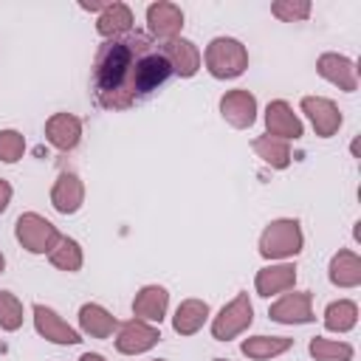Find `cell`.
Returning a JSON list of instances; mask_svg holds the SVG:
<instances>
[{
  "label": "cell",
  "instance_id": "4fadbf2b",
  "mask_svg": "<svg viewBox=\"0 0 361 361\" xmlns=\"http://www.w3.org/2000/svg\"><path fill=\"white\" fill-rule=\"evenodd\" d=\"M161 51H164V56H166L172 73L180 76V79H192V76L200 71V65H203V54H200V48H197L192 39H186V37L161 42Z\"/></svg>",
  "mask_w": 361,
  "mask_h": 361
},
{
  "label": "cell",
  "instance_id": "8992f818",
  "mask_svg": "<svg viewBox=\"0 0 361 361\" xmlns=\"http://www.w3.org/2000/svg\"><path fill=\"white\" fill-rule=\"evenodd\" d=\"M147 31L155 42L178 39L183 31V8L169 0H155L147 6Z\"/></svg>",
  "mask_w": 361,
  "mask_h": 361
},
{
  "label": "cell",
  "instance_id": "52a82bcc",
  "mask_svg": "<svg viewBox=\"0 0 361 361\" xmlns=\"http://www.w3.org/2000/svg\"><path fill=\"white\" fill-rule=\"evenodd\" d=\"M161 341V330L158 324H149V322H141V319H127L118 324L116 330V350L121 355H141L147 350H152L155 344Z\"/></svg>",
  "mask_w": 361,
  "mask_h": 361
},
{
  "label": "cell",
  "instance_id": "9a60e30c",
  "mask_svg": "<svg viewBox=\"0 0 361 361\" xmlns=\"http://www.w3.org/2000/svg\"><path fill=\"white\" fill-rule=\"evenodd\" d=\"M45 138L59 152L76 149L79 141H82V118L73 116V113H54L45 121Z\"/></svg>",
  "mask_w": 361,
  "mask_h": 361
},
{
  "label": "cell",
  "instance_id": "7a4b0ae2",
  "mask_svg": "<svg viewBox=\"0 0 361 361\" xmlns=\"http://www.w3.org/2000/svg\"><path fill=\"white\" fill-rule=\"evenodd\" d=\"M302 248H305V234L299 220L293 217H276L259 234V257L271 262H288L299 257Z\"/></svg>",
  "mask_w": 361,
  "mask_h": 361
},
{
  "label": "cell",
  "instance_id": "3957f363",
  "mask_svg": "<svg viewBox=\"0 0 361 361\" xmlns=\"http://www.w3.org/2000/svg\"><path fill=\"white\" fill-rule=\"evenodd\" d=\"M203 62H206V71L214 79H237L248 68V51L234 37H214L206 45Z\"/></svg>",
  "mask_w": 361,
  "mask_h": 361
},
{
  "label": "cell",
  "instance_id": "83f0119b",
  "mask_svg": "<svg viewBox=\"0 0 361 361\" xmlns=\"http://www.w3.org/2000/svg\"><path fill=\"white\" fill-rule=\"evenodd\" d=\"M23 302L11 290H0V330L14 333L23 327Z\"/></svg>",
  "mask_w": 361,
  "mask_h": 361
},
{
  "label": "cell",
  "instance_id": "e0dca14e",
  "mask_svg": "<svg viewBox=\"0 0 361 361\" xmlns=\"http://www.w3.org/2000/svg\"><path fill=\"white\" fill-rule=\"evenodd\" d=\"M293 285H296L293 262H271V265L259 268L254 276V288L265 299H271L276 293H288V290H293Z\"/></svg>",
  "mask_w": 361,
  "mask_h": 361
},
{
  "label": "cell",
  "instance_id": "5b68a950",
  "mask_svg": "<svg viewBox=\"0 0 361 361\" xmlns=\"http://www.w3.org/2000/svg\"><path fill=\"white\" fill-rule=\"evenodd\" d=\"M254 322V305L248 293H237L231 302L220 307V313L212 319V338L217 341H231L240 333H245Z\"/></svg>",
  "mask_w": 361,
  "mask_h": 361
},
{
  "label": "cell",
  "instance_id": "6da1fadb",
  "mask_svg": "<svg viewBox=\"0 0 361 361\" xmlns=\"http://www.w3.org/2000/svg\"><path fill=\"white\" fill-rule=\"evenodd\" d=\"M172 68L161 45L141 31L104 39L93 59V93L104 110H127L155 93Z\"/></svg>",
  "mask_w": 361,
  "mask_h": 361
},
{
  "label": "cell",
  "instance_id": "44dd1931",
  "mask_svg": "<svg viewBox=\"0 0 361 361\" xmlns=\"http://www.w3.org/2000/svg\"><path fill=\"white\" fill-rule=\"evenodd\" d=\"M327 279L336 288H358L361 285V257L355 251H350V248H338L330 257Z\"/></svg>",
  "mask_w": 361,
  "mask_h": 361
},
{
  "label": "cell",
  "instance_id": "484cf974",
  "mask_svg": "<svg viewBox=\"0 0 361 361\" xmlns=\"http://www.w3.org/2000/svg\"><path fill=\"white\" fill-rule=\"evenodd\" d=\"M48 259L56 271H65V274H76L85 262V254H82V245L73 240V237H59V243L48 251Z\"/></svg>",
  "mask_w": 361,
  "mask_h": 361
},
{
  "label": "cell",
  "instance_id": "1f68e13d",
  "mask_svg": "<svg viewBox=\"0 0 361 361\" xmlns=\"http://www.w3.org/2000/svg\"><path fill=\"white\" fill-rule=\"evenodd\" d=\"M104 6H107V3H85V0L79 3V8H85V11H96V14H99Z\"/></svg>",
  "mask_w": 361,
  "mask_h": 361
},
{
  "label": "cell",
  "instance_id": "836d02e7",
  "mask_svg": "<svg viewBox=\"0 0 361 361\" xmlns=\"http://www.w3.org/2000/svg\"><path fill=\"white\" fill-rule=\"evenodd\" d=\"M6 271V257H3V251H0V274Z\"/></svg>",
  "mask_w": 361,
  "mask_h": 361
},
{
  "label": "cell",
  "instance_id": "ffe728a7",
  "mask_svg": "<svg viewBox=\"0 0 361 361\" xmlns=\"http://www.w3.org/2000/svg\"><path fill=\"white\" fill-rule=\"evenodd\" d=\"M96 31H99V37H104V39L130 34V31H133V8H130L127 3H121V0L107 3V6L99 11V17H96Z\"/></svg>",
  "mask_w": 361,
  "mask_h": 361
},
{
  "label": "cell",
  "instance_id": "8fae6325",
  "mask_svg": "<svg viewBox=\"0 0 361 361\" xmlns=\"http://www.w3.org/2000/svg\"><path fill=\"white\" fill-rule=\"evenodd\" d=\"M299 107H302V113L310 118V124H313V130H316L319 138L336 135L338 127H341V121H344L338 104H336L333 99H327V96H302Z\"/></svg>",
  "mask_w": 361,
  "mask_h": 361
},
{
  "label": "cell",
  "instance_id": "4dcf8cb0",
  "mask_svg": "<svg viewBox=\"0 0 361 361\" xmlns=\"http://www.w3.org/2000/svg\"><path fill=\"white\" fill-rule=\"evenodd\" d=\"M11 195H14L11 183H8L6 178H0V214L8 209V203H11Z\"/></svg>",
  "mask_w": 361,
  "mask_h": 361
},
{
  "label": "cell",
  "instance_id": "7402d4cb",
  "mask_svg": "<svg viewBox=\"0 0 361 361\" xmlns=\"http://www.w3.org/2000/svg\"><path fill=\"white\" fill-rule=\"evenodd\" d=\"M209 302L203 299H183L178 307H175V316H172V330L178 336H195L206 322H209Z\"/></svg>",
  "mask_w": 361,
  "mask_h": 361
},
{
  "label": "cell",
  "instance_id": "30bf717a",
  "mask_svg": "<svg viewBox=\"0 0 361 361\" xmlns=\"http://www.w3.org/2000/svg\"><path fill=\"white\" fill-rule=\"evenodd\" d=\"M220 116L234 130H248L257 121V96L245 87L226 90L220 96Z\"/></svg>",
  "mask_w": 361,
  "mask_h": 361
},
{
  "label": "cell",
  "instance_id": "603a6c76",
  "mask_svg": "<svg viewBox=\"0 0 361 361\" xmlns=\"http://www.w3.org/2000/svg\"><path fill=\"white\" fill-rule=\"evenodd\" d=\"M293 347V338L288 336H248L240 344V353L251 361H271Z\"/></svg>",
  "mask_w": 361,
  "mask_h": 361
},
{
  "label": "cell",
  "instance_id": "d6a6232c",
  "mask_svg": "<svg viewBox=\"0 0 361 361\" xmlns=\"http://www.w3.org/2000/svg\"><path fill=\"white\" fill-rule=\"evenodd\" d=\"M79 361H107L104 355H99V353H82L79 355Z\"/></svg>",
  "mask_w": 361,
  "mask_h": 361
},
{
  "label": "cell",
  "instance_id": "ba28073f",
  "mask_svg": "<svg viewBox=\"0 0 361 361\" xmlns=\"http://www.w3.org/2000/svg\"><path fill=\"white\" fill-rule=\"evenodd\" d=\"M271 322L276 324H310L313 316V293L310 290H293L282 293L271 307H268Z\"/></svg>",
  "mask_w": 361,
  "mask_h": 361
},
{
  "label": "cell",
  "instance_id": "277c9868",
  "mask_svg": "<svg viewBox=\"0 0 361 361\" xmlns=\"http://www.w3.org/2000/svg\"><path fill=\"white\" fill-rule=\"evenodd\" d=\"M14 237L28 254H48L59 243L62 234L48 217H42L37 212H25L14 223Z\"/></svg>",
  "mask_w": 361,
  "mask_h": 361
},
{
  "label": "cell",
  "instance_id": "9c48e42d",
  "mask_svg": "<svg viewBox=\"0 0 361 361\" xmlns=\"http://www.w3.org/2000/svg\"><path fill=\"white\" fill-rule=\"evenodd\" d=\"M31 313H34V330H37L45 341H51V344H62V347H68V344H79V341H82V333H79L76 327H71L54 307L37 302V305L31 307Z\"/></svg>",
  "mask_w": 361,
  "mask_h": 361
},
{
  "label": "cell",
  "instance_id": "4316f807",
  "mask_svg": "<svg viewBox=\"0 0 361 361\" xmlns=\"http://www.w3.org/2000/svg\"><path fill=\"white\" fill-rule=\"evenodd\" d=\"M307 353L316 361H353V344L324 338V336H313L310 344H307Z\"/></svg>",
  "mask_w": 361,
  "mask_h": 361
},
{
  "label": "cell",
  "instance_id": "d590c367",
  "mask_svg": "<svg viewBox=\"0 0 361 361\" xmlns=\"http://www.w3.org/2000/svg\"><path fill=\"white\" fill-rule=\"evenodd\" d=\"M152 361H166V358H152Z\"/></svg>",
  "mask_w": 361,
  "mask_h": 361
},
{
  "label": "cell",
  "instance_id": "d6986e66",
  "mask_svg": "<svg viewBox=\"0 0 361 361\" xmlns=\"http://www.w3.org/2000/svg\"><path fill=\"white\" fill-rule=\"evenodd\" d=\"M116 330H118V319H116L107 307H102V305H96V302H85V305L79 307V333H82V336H90V338H110Z\"/></svg>",
  "mask_w": 361,
  "mask_h": 361
},
{
  "label": "cell",
  "instance_id": "cb8c5ba5",
  "mask_svg": "<svg viewBox=\"0 0 361 361\" xmlns=\"http://www.w3.org/2000/svg\"><path fill=\"white\" fill-rule=\"evenodd\" d=\"M251 149L254 155L271 166V169H288L290 166V144L282 141V138H274V135H257L251 141Z\"/></svg>",
  "mask_w": 361,
  "mask_h": 361
},
{
  "label": "cell",
  "instance_id": "ac0fdd59",
  "mask_svg": "<svg viewBox=\"0 0 361 361\" xmlns=\"http://www.w3.org/2000/svg\"><path fill=\"white\" fill-rule=\"evenodd\" d=\"M169 310V290L164 285H144L133 299V316L149 324H161Z\"/></svg>",
  "mask_w": 361,
  "mask_h": 361
},
{
  "label": "cell",
  "instance_id": "e575fe53",
  "mask_svg": "<svg viewBox=\"0 0 361 361\" xmlns=\"http://www.w3.org/2000/svg\"><path fill=\"white\" fill-rule=\"evenodd\" d=\"M212 361H226V358H212Z\"/></svg>",
  "mask_w": 361,
  "mask_h": 361
},
{
  "label": "cell",
  "instance_id": "2e32d148",
  "mask_svg": "<svg viewBox=\"0 0 361 361\" xmlns=\"http://www.w3.org/2000/svg\"><path fill=\"white\" fill-rule=\"evenodd\" d=\"M85 203V183L76 172H59L51 186V206L59 214H76Z\"/></svg>",
  "mask_w": 361,
  "mask_h": 361
},
{
  "label": "cell",
  "instance_id": "7c38bea8",
  "mask_svg": "<svg viewBox=\"0 0 361 361\" xmlns=\"http://www.w3.org/2000/svg\"><path fill=\"white\" fill-rule=\"evenodd\" d=\"M316 73L322 79H327L330 85H336L338 90L344 93H353L358 90V68L350 56L344 54H336V51H327L316 59Z\"/></svg>",
  "mask_w": 361,
  "mask_h": 361
},
{
  "label": "cell",
  "instance_id": "d4e9b609",
  "mask_svg": "<svg viewBox=\"0 0 361 361\" xmlns=\"http://www.w3.org/2000/svg\"><path fill=\"white\" fill-rule=\"evenodd\" d=\"M358 324V305L353 299H336L324 307V330L350 333Z\"/></svg>",
  "mask_w": 361,
  "mask_h": 361
},
{
  "label": "cell",
  "instance_id": "f546056e",
  "mask_svg": "<svg viewBox=\"0 0 361 361\" xmlns=\"http://www.w3.org/2000/svg\"><path fill=\"white\" fill-rule=\"evenodd\" d=\"M25 152V138L17 130H0V161L3 164H17Z\"/></svg>",
  "mask_w": 361,
  "mask_h": 361
},
{
  "label": "cell",
  "instance_id": "5bb4252c",
  "mask_svg": "<svg viewBox=\"0 0 361 361\" xmlns=\"http://www.w3.org/2000/svg\"><path fill=\"white\" fill-rule=\"evenodd\" d=\"M265 130H268L265 135H274V138H282V141H296L305 133L302 118L293 113V107L285 99L268 102V107H265Z\"/></svg>",
  "mask_w": 361,
  "mask_h": 361
},
{
  "label": "cell",
  "instance_id": "f1b7e54d",
  "mask_svg": "<svg viewBox=\"0 0 361 361\" xmlns=\"http://www.w3.org/2000/svg\"><path fill=\"white\" fill-rule=\"evenodd\" d=\"M310 11H313L310 0H276V3H271V14L282 23H302L310 17Z\"/></svg>",
  "mask_w": 361,
  "mask_h": 361
}]
</instances>
